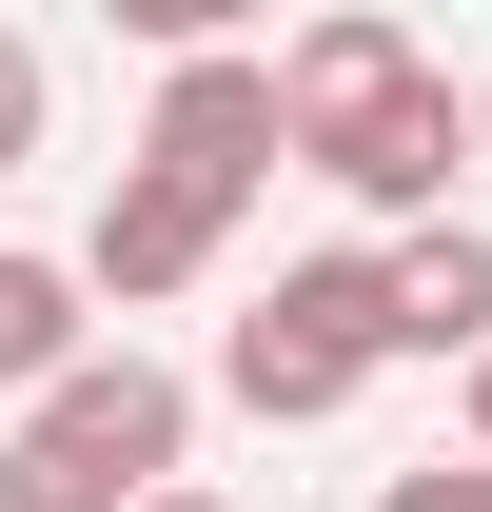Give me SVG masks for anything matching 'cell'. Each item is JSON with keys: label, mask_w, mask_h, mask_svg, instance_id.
<instances>
[{"label": "cell", "mask_w": 492, "mask_h": 512, "mask_svg": "<svg viewBox=\"0 0 492 512\" xmlns=\"http://www.w3.org/2000/svg\"><path fill=\"white\" fill-rule=\"evenodd\" d=\"M296 178H335L374 217V237H414V217H453V178H473V79L433 60V79H394V99H374V119H335L296 158Z\"/></svg>", "instance_id": "cell-4"}, {"label": "cell", "mask_w": 492, "mask_h": 512, "mask_svg": "<svg viewBox=\"0 0 492 512\" xmlns=\"http://www.w3.org/2000/svg\"><path fill=\"white\" fill-rule=\"evenodd\" d=\"M178 453H197V375L119 335V355H79L60 394H20L0 512H138V493H178Z\"/></svg>", "instance_id": "cell-2"}, {"label": "cell", "mask_w": 492, "mask_h": 512, "mask_svg": "<svg viewBox=\"0 0 492 512\" xmlns=\"http://www.w3.org/2000/svg\"><path fill=\"white\" fill-rule=\"evenodd\" d=\"M374 512H492V473H473V453H414V473H394Z\"/></svg>", "instance_id": "cell-10"}, {"label": "cell", "mask_w": 492, "mask_h": 512, "mask_svg": "<svg viewBox=\"0 0 492 512\" xmlns=\"http://www.w3.org/2000/svg\"><path fill=\"white\" fill-rule=\"evenodd\" d=\"M40 119H60V60H40V40H20V20H0V178H20V158H40Z\"/></svg>", "instance_id": "cell-9"}, {"label": "cell", "mask_w": 492, "mask_h": 512, "mask_svg": "<svg viewBox=\"0 0 492 512\" xmlns=\"http://www.w3.org/2000/svg\"><path fill=\"white\" fill-rule=\"evenodd\" d=\"M79 355H99V296H79V256L0 237V394H60Z\"/></svg>", "instance_id": "cell-8"}, {"label": "cell", "mask_w": 492, "mask_h": 512, "mask_svg": "<svg viewBox=\"0 0 492 512\" xmlns=\"http://www.w3.org/2000/svg\"><path fill=\"white\" fill-rule=\"evenodd\" d=\"M374 375H394V296H374V237L276 256L237 316H217V394H237L256 434H335Z\"/></svg>", "instance_id": "cell-1"}, {"label": "cell", "mask_w": 492, "mask_h": 512, "mask_svg": "<svg viewBox=\"0 0 492 512\" xmlns=\"http://www.w3.org/2000/svg\"><path fill=\"white\" fill-rule=\"evenodd\" d=\"M453 394H473V473H492V355H473V375H453Z\"/></svg>", "instance_id": "cell-11"}, {"label": "cell", "mask_w": 492, "mask_h": 512, "mask_svg": "<svg viewBox=\"0 0 492 512\" xmlns=\"http://www.w3.org/2000/svg\"><path fill=\"white\" fill-rule=\"evenodd\" d=\"M374 296H394V355L473 375V355H492V217H414V237H374Z\"/></svg>", "instance_id": "cell-7"}, {"label": "cell", "mask_w": 492, "mask_h": 512, "mask_svg": "<svg viewBox=\"0 0 492 512\" xmlns=\"http://www.w3.org/2000/svg\"><path fill=\"white\" fill-rule=\"evenodd\" d=\"M138 512H237V493H197V473H178V493H138Z\"/></svg>", "instance_id": "cell-12"}, {"label": "cell", "mask_w": 492, "mask_h": 512, "mask_svg": "<svg viewBox=\"0 0 492 512\" xmlns=\"http://www.w3.org/2000/svg\"><path fill=\"white\" fill-rule=\"evenodd\" d=\"M256 60H276V138H335V119H374V99H394V79H433V40L414 20H374V0H335V20H296V40H256Z\"/></svg>", "instance_id": "cell-6"}, {"label": "cell", "mask_w": 492, "mask_h": 512, "mask_svg": "<svg viewBox=\"0 0 492 512\" xmlns=\"http://www.w3.org/2000/svg\"><path fill=\"white\" fill-rule=\"evenodd\" d=\"M138 178H178L197 217H256V197L296 178V138H276V60H256V40H197V60H158Z\"/></svg>", "instance_id": "cell-3"}, {"label": "cell", "mask_w": 492, "mask_h": 512, "mask_svg": "<svg viewBox=\"0 0 492 512\" xmlns=\"http://www.w3.org/2000/svg\"><path fill=\"white\" fill-rule=\"evenodd\" d=\"M217 256H237V217H197L178 178H99V217H79V296H119V316H158V296H197V276H217Z\"/></svg>", "instance_id": "cell-5"}, {"label": "cell", "mask_w": 492, "mask_h": 512, "mask_svg": "<svg viewBox=\"0 0 492 512\" xmlns=\"http://www.w3.org/2000/svg\"><path fill=\"white\" fill-rule=\"evenodd\" d=\"M473 178H492V79H473Z\"/></svg>", "instance_id": "cell-13"}]
</instances>
